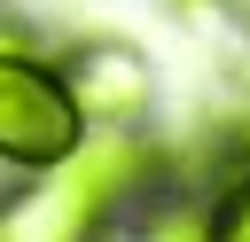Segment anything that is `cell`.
I'll return each instance as SVG.
<instances>
[{
  "label": "cell",
  "mask_w": 250,
  "mask_h": 242,
  "mask_svg": "<svg viewBox=\"0 0 250 242\" xmlns=\"http://www.w3.org/2000/svg\"><path fill=\"white\" fill-rule=\"evenodd\" d=\"M172 148H156L141 125H86V141L47 164L16 203H0V234H94L109 219H133L141 195L172 187Z\"/></svg>",
  "instance_id": "1"
},
{
  "label": "cell",
  "mask_w": 250,
  "mask_h": 242,
  "mask_svg": "<svg viewBox=\"0 0 250 242\" xmlns=\"http://www.w3.org/2000/svg\"><path fill=\"white\" fill-rule=\"evenodd\" d=\"M86 141V109L62 78V62L31 47H0V164L47 172Z\"/></svg>",
  "instance_id": "2"
},
{
  "label": "cell",
  "mask_w": 250,
  "mask_h": 242,
  "mask_svg": "<svg viewBox=\"0 0 250 242\" xmlns=\"http://www.w3.org/2000/svg\"><path fill=\"white\" fill-rule=\"evenodd\" d=\"M62 78H70L86 125H148V109H156V70L125 39H86L78 55H62Z\"/></svg>",
  "instance_id": "3"
},
{
  "label": "cell",
  "mask_w": 250,
  "mask_h": 242,
  "mask_svg": "<svg viewBox=\"0 0 250 242\" xmlns=\"http://www.w3.org/2000/svg\"><path fill=\"white\" fill-rule=\"evenodd\" d=\"M203 234L250 242V156H234V164H227V180L203 195Z\"/></svg>",
  "instance_id": "4"
},
{
  "label": "cell",
  "mask_w": 250,
  "mask_h": 242,
  "mask_svg": "<svg viewBox=\"0 0 250 242\" xmlns=\"http://www.w3.org/2000/svg\"><path fill=\"white\" fill-rule=\"evenodd\" d=\"M172 8H219V0H172Z\"/></svg>",
  "instance_id": "5"
}]
</instances>
